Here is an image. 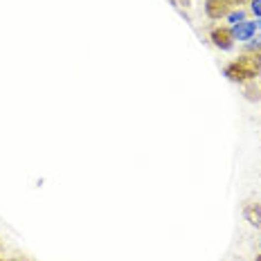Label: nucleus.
<instances>
[{"mask_svg": "<svg viewBox=\"0 0 261 261\" xmlns=\"http://www.w3.org/2000/svg\"><path fill=\"white\" fill-rule=\"evenodd\" d=\"M259 68H261V54L252 52V54H245L241 59L232 61L230 65H225V77L232 81H245V79L257 77Z\"/></svg>", "mask_w": 261, "mask_h": 261, "instance_id": "nucleus-1", "label": "nucleus"}, {"mask_svg": "<svg viewBox=\"0 0 261 261\" xmlns=\"http://www.w3.org/2000/svg\"><path fill=\"white\" fill-rule=\"evenodd\" d=\"M209 41L221 50H232L234 45V36H232V27H225V25H216L209 29Z\"/></svg>", "mask_w": 261, "mask_h": 261, "instance_id": "nucleus-2", "label": "nucleus"}, {"mask_svg": "<svg viewBox=\"0 0 261 261\" xmlns=\"http://www.w3.org/2000/svg\"><path fill=\"white\" fill-rule=\"evenodd\" d=\"M234 0H207L205 2V14H207L212 21H221L232 11Z\"/></svg>", "mask_w": 261, "mask_h": 261, "instance_id": "nucleus-3", "label": "nucleus"}, {"mask_svg": "<svg viewBox=\"0 0 261 261\" xmlns=\"http://www.w3.org/2000/svg\"><path fill=\"white\" fill-rule=\"evenodd\" d=\"M257 29H259L257 21H243L239 25H232V36H234V41H250L257 34Z\"/></svg>", "mask_w": 261, "mask_h": 261, "instance_id": "nucleus-4", "label": "nucleus"}, {"mask_svg": "<svg viewBox=\"0 0 261 261\" xmlns=\"http://www.w3.org/2000/svg\"><path fill=\"white\" fill-rule=\"evenodd\" d=\"M243 216L250 221L252 225H257V228L261 225V207L257 205V203H248V205H245V207H243Z\"/></svg>", "mask_w": 261, "mask_h": 261, "instance_id": "nucleus-5", "label": "nucleus"}, {"mask_svg": "<svg viewBox=\"0 0 261 261\" xmlns=\"http://www.w3.org/2000/svg\"><path fill=\"white\" fill-rule=\"evenodd\" d=\"M225 18H228L230 25H239V23L245 21V11H243V9H234V11H230Z\"/></svg>", "mask_w": 261, "mask_h": 261, "instance_id": "nucleus-6", "label": "nucleus"}, {"mask_svg": "<svg viewBox=\"0 0 261 261\" xmlns=\"http://www.w3.org/2000/svg\"><path fill=\"white\" fill-rule=\"evenodd\" d=\"M257 261H261V255H259V257H257Z\"/></svg>", "mask_w": 261, "mask_h": 261, "instance_id": "nucleus-7", "label": "nucleus"}, {"mask_svg": "<svg viewBox=\"0 0 261 261\" xmlns=\"http://www.w3.org/2000/svg\"><path fill=\"white\" fill-rule=\"evenodd\" d=\"M0 261H2V259H0Z\"/></svg>", "mask_w": 261, "mask_h": 261, "instance_id": "nucleus-8", "label": "nucleus"}, {"mask_svg": "<svg viewBox=\"0 0 261 261\" xmlns=\"http://www.w3.org/2000/svg\"><path fill=\"white\" fill-rule=\"evenodd\" d=\"M259 245H261V243H259Z\"/></svg>", "mask_w": 261, "mask_h": 261, "instance_id": "nucleus-9", "label": "nucleus"}]
</instances>
